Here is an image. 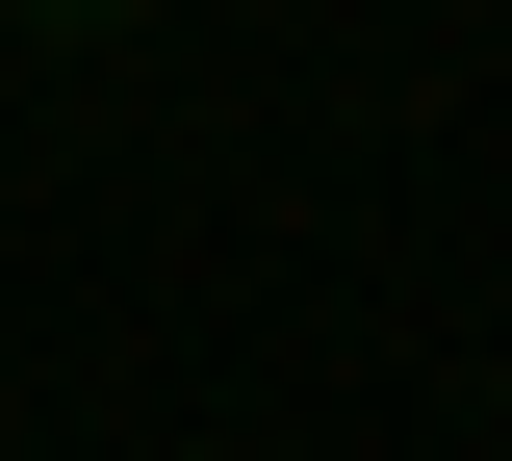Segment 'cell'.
<instances>
[{
	"label": "cell",
	"mask_w": 512,
	"mask_h": 461,
	"mask_svg": "<svg viewBox=\"0 0 512 461\" xmlns=\"http://www.w3.org/2000/svg\"><path fill=\"white\" fill-rule=\"evenodd\" d=\"M26 26H128V0H26Z\"/></svg>",
	"instance_id": "1"
}]
</instances>
